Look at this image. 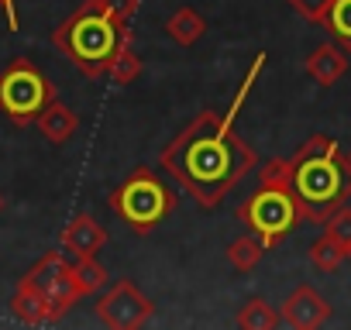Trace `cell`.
<instances>
[{"mask_svg": "<svg viewBox=\"0 0 351 330\" xmlns=\"http://www.w3.org/2000/svg\"><path fill=\"white\" fill-rule=\"evenodd\" d=\"M265 52H258L231 100L228 110H200L180 134H176L165 148L158 165L172 176V183L180 186L186 196H193L197 207L214 210L252 169H255V148L248 141H241L234 120L265 66Z\"/></svg>", "mask_w": 351, "mask_h": 330, "instance_id": "obj_1", "label": "cell"}, {"mask_svg": "<svg viewBox=\"0 0 351 330\" xmlns=\"http://www.w3.org/2000/svg\"><path fill=\"white\" fill-rule=\"evenodd\" d=\"M134 31L128 21H121L104 0H83V4L52 31V45L86 76L104 79L114 55L131 45Z\"/></svg>", "mask_w": 351, "mask_h": 330, "instance_id": "obj_2", "label": "cell"}, {"mask_svg": "<svg viewBox=\"0 0 351 330\" xmlns=\"http://www.w3.org/2000/svg\"><path fill=\"white\" fill-rule=\"evenodd\" d=\"M293 162V190L306 207V224H320L351 200V155L327 134H313L300 144Z\"/></svg>", "mask_w": 351, "mask_h": 330, "instance_id": "obj_3", "label": "cell"}, {"mask_svg": "<svg viewBox=\"0 0 351 330\" xmlns=\"http://www.w3.org/2000/svg\"><path fill=\"white\" fill-rule=\"evenodd\" d=\"M234 214L265 248H279L300 224H306V207L293 190V162L269 158L258 169V190L245 196Z\"/></svg>", "mask_w": 351, "mask_h": 330, "instance_id": "obj_4", "label": "cell"}, {"mask_svg": "<svg viewBox=\"0 0 351 330\" xmlns=\"http://www.w3.org/2000/svg\"><path fill=\"white\" fill-rule=\"evenodd\" d=\"M110 210L124 220L128 231L134 234H152L172 210H176V190L152 169L138 165V169L107 196Z\"/></svg>", "mask_w": 351, "mask_h": 330, "instance_id": "obj_5", "label": "cell"}, {"mask_svg": "<svg viewBox=\"0 0 351 330\" xmlns=\"http://www.w3.org/2000/svg\"><path fill=\"white\" fill-rule=\"evenodd\" d=\"M52 100H56V86L32 59H14L0 73V114H8L11 124L18 127L35 124Z\"/></svg>", "mask_w": 351, "mask_h": 330, "instance_id": "obj_6", "label": "cell"}, {"mask_svg": "<svg viewBox=\"0 0 351 330\" xmlns=\"http://www.w3.org/2000/svg\"><path fill=\"white\" fill-rule=\"evenodd\" d=\"M21 282H28L32 289H38V292L45 296L52 323L62 320V316L83 299L80 289H76V279H73V262H66L62 251H49V255H42V258L25 272Z\"/></svg>", "mask_w": 351, "mask_h": 330, "instance_id": "obj_7", "label": "cell"}, {"mask_svg": "<svg viewBox=\"0 0 351 330\" xmlns=\"http://www.w3.org/2000/svg\"><path fill=\"white\" fill-rule=\"evenodd\" d=\"M155 303L131 282V279H117L100 299H97V316L104 327L114 330H138L152 320Z\"/></svg>", "mask_w": 351, "mask_h": 330, "instance_id": "obj_8", "label": "cell"}, {"mask_svg": "<svg viewBox=\"0 0 351 330\" xmlns=\"http://www.w3.org/2000/svg\"><path fill=\"white\" fill-rule=\"evenodd\" d=\"M279 316H282V323H286V327L313 330V327H324V323L330 320V303H327L313 285H296V289L286 296V303H282Z\"/></svg>", "mask_w": 351, "mask_h": 330, "instance_id": "obj_9", "label": "cell"}, {"mask_svg": "<svg viewBox=\"0 0 351 330\" xmlns=\"http://www.w3.org/2000/svg\"><path fill=\"white\" fill-rule=\"evenodd\" d=\"M59 244H62V251H69L73 258H93V255L104 251V244H107V227H104L93 214H76V217L62 227Z\"/></svg>", "mask_w": 351, "mask_h": 330, "instance_id": "obj_10", "label": "cell"}, {"mask_svg": "<svg viewBox=\"0 0 351 330\" xmlns=\"http://www.w3.org/2000/svg\"><path fill=\"white\" fill-rule=\"evenodd\" d=\"M348 73V52L341 45H317L306 55V76L320 86H334Z\"/></svg>", "mask_w": 351, "mask_h": 330, "instance_id": "obj_11", "label": "cell"}, {"mask_svg": "<svg viewBox=\"0 0 351 330\" xmlns=\"http://www.w3.org/2000/svg\"><path fill=\"white\" fill-rule=\"evenodd\" d=\"M38 131L52 141V144H66L73 134H76V127H80V114L73 110V107H66L62 100H52L42 114H38Z\"/></svg>", "mask_w": 351, "mask_h": 330, "instance_id": "obj_12", "label": "cell"}, {"mask_svg": "<svg viewBox=\"0 0 351 330\" xmlns=\"http://www.w3.org/2000/svg\"><path fill=\"white\" fill-rule=\"evenodd\" d=\"M165 35L180 45V49H190V45H197V42L207 35V18H204L197 8H176V11L165 18Z\"/></svg>", "mask_w": 351, "mask_h": 330, "instance_id": "obj_13", "label": "cell"}, {"mask_svg": "<svg viewBox=\"0 0 351 330\" xmlns=\"http://www.w3.org/2000/svg\"><path fill=\"white\" fill-rule=\"evenodd\" d=\"M11 313H14V316H18L21 323H28V327H42V323H52L45 296H42L38 289H32L28 282H18V289H14V299H11Z\"/></svg>", "mask_w": 351, "mask_h": 330, "instance_id": "obj_14", "label": "cell"}, {"mask_svg": "<svg viewBox=\"0 0 351 330\" xmlns=\"http://www.w3.org/2000/svg\"><path fill=\"white\" fill-rule=\"evenodd\" d=\"M265 251H269V248H265L255 234H245V238H234V241L228 244V262H231L234 272L248 275V272L258 268V262L265 258Z\"/></svg>", "mask_w": 351, "mask_h": 330, "instance_id": "obj_15", "label": "cell"}, {"mask_svg": "<svg viewBox=\"0 0 351 330\" xmlns=\"http://www.w3.org/2000/svg\"><path fill=\"white\" fill-rule=\"evenodd\" d=\"M279 309L276 306H269L262 296H252V299H245L241 303V309H238V316H234V323L238 327H245V330H272V327H279Z\"/></svg>", "mask_w": 351, "mask_h": 330, "instance_id": "obj_16", "label": "cell"}, {"mask_svg": "<svg viewBox=\"0 0 351 330\" xmlns=\"http://www.w3.org/2000/svg\"><path fill=\"white\" fill-rule=\"evenodd\" d=\"M344 258H351V251H348L341 241H334L327 231L310 244V262H313L317 272H337V268L344 265Z\"/></svg>", "mask_w": 351, "mask_h": 330, "instance_id": "obj_17", "label": "cell"}, {"mask_svg": "<svg viewBox=\"0 0 351 330\" xmlns=\"http://www.w3.org/2000/svg\"><path fill=\"white\" fill-rule=\"evenodd\" d=\"M324 28L334 35V42L351 55V0H330Z\"/></svg>", "mask_w": 351, "mask_h": 330, "instance_id": "obj_18", "label": "cell"}, {"mask_svg": "<svg viewBox=\"0 0 351 330\" xmlns=\"http://www.w3.org/2000/svg\"><path fill=\"white\" fill-rule=\"evenodd\" d=\"M73 279H76L80 296L86 299V296H93V292L104 289V282H107V268L97 262V255H93V258H76V262H73Z\"/></svg>", "mask_w": 351, "mask_h": 330, "instance_id": "obj_19", "label": "cell"}, {"mask_svg": "<svg viewBox=\"0 0 351 330\" xmlns=\"http://www.w3.org/2000/svg\"><path fill=\"white\" fill-rule=\"evenodd\" d=\"M141 69H145L141 55H138L131 45H124V49L114 55V62H110V69H107V79L117 83V86H131V83L141 76Z\"/></svg>", "mask_w": 351, "mask_h": 330, "instance_id": "obj_20", "label": "cell"}, {"mask_svg": "<svg viewBox=\"0 0 351 330\" xmlns=\"http://www.w3.org/2000/svg\"><path fill=\"white\" fill-rule=\"evenodd\" d=\"M324 231L351 251V207H348V203H344V207H337V210L324 220Z\"/></svg>", "mask_w": 351, "mask_h": 330, "instance_id": "obj_21", "label": "cell"}, {"mask_svg": "<svg viewBox=\"0 0 351 330\" xmlns=\"http://www.w3.org/2000/svg\"><path fill=\"white\" fill-rule=\"evenodd\" d=\"M286 4L310 25H324L327 18V8H330V0H286Z\"/></svg>", "mask_w": 351, "mask_h": 330, "instance_id": "obj_22", "label": "cell"}, {"mask_svg": "<svg viewBox=\"0 0 351 330\" xmlns=\"http://www.w3.org/2000/svg\"><path fill=\"white\" fill-rule=\"evenodd\" d=\"M104 4H107L121 21H128V25H131V18L138 14V0H104Z\"/></svg>", "mask_w": 351, "mask_h": 330, "instance_id": "obj_23", "label": "cell"}, {"mask_svg": "<svg viewBox=\"0 0 351 330\" xmlns=\"http://www.w3.org/2000/svg\"><path fill=\"white\" fill-rule=\"evenodd\" d=\"M0 8H4V14H8V28L11 31H18V8H14V0H0Z\"/></svg>", "mask_w": 351, "mask_h": 330, "instance_id": "obj_24", "label": "cell"}, {"mask_svg": "<svg viewBox=\"0 0 351 330\" xmlns=\"http://www.w3.org/2000/svg\"><path fill=\"white\" fill-rule=\"evenodd\" d=\"M0 214H4V193H0Z\"/></svg>", "mask_w": 351, "mask_h": 330, "instance_id": "obj_25", "label": "cell"}]
</instances>
